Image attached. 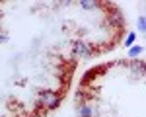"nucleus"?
<instances>
[{"label":"nucleus","instance_id":"f257e3e1","mask_svg":"<svg viewBox=\"0 0 146 117\" xmlns=\"http://www.w3.org/2000/svg\"><path fill=\"white\" fill-rule=\"evenodd\" d=\"M74 109L76 117H144V60L119 58L86 70Z\"/></svg>","mask_w":146,"mask_h":117}]
</instances>
